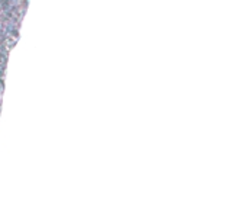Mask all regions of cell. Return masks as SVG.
I'll use <instances>...</instances> for the list:
<instances>
[{
    "label": "cell",
    "instance_id": "cell-1",
    "mask_svg": "<svg viewBox=\"0 0 248 222\" xmlns=\"http://www.w3.org/2000/svg\"><path fill=\"white\" fill-rule=\"evenodd\" d=\"M28 0H0V111L9 54L17 42Z\"/></svg>",
    "mask_w": 248,
    "mask_h": 222
}]
</instances>
